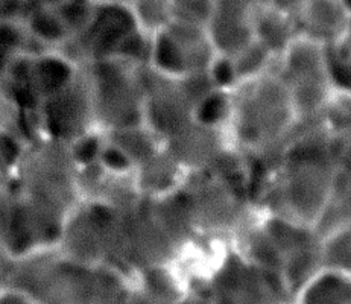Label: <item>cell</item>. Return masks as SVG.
<instances>
[{"instance_id":"obj_1","label":"cell","mask_w":351,"mask_h":304,"mask_svg":"<svg viewBox=\"0 0 351 304\" xmlns=\"http://www.w3.org/2000/svg\"><path fill=\"white\" fill-rule=\"evenodd\" d=\"M338 165L322 120L297 125L282 163L254 204L262 215L315 229L332 195Z\"/></svg>"},{"instance_id":"obj_2","label":"cell","mask_w":351,"mask_h":304,"mask_svg":"<svg viewBox=\"0 0 351 304\" xmlns=\"http://www.w3.org/2000/svg\"><path fill=\"white\" fill-rule=\"evenodd\" d=\"M80 167L64 141L41 136L26 148L10 181L32 210L46 248H57L69 215L82 202Z\"/></svg>"},{"instance_id":"obj_3","label":"cell","mask_w":351,"mask_h":304,"mask_svg":"<svg viewBox=\"0 0 351 304\" xmlns=\"http://www.w3.org/2000/svg\"><path fill=\"white\" fill-rule=\"evenodd\" d=\"M297 125L289 90L276 69L233 90L228 131L242 152L282 161Z\"/></svg>"},{"instance_id":"obj_4","label":"cell","mask_w":351,"mask_h":304,"mask_svg":"<svg viewBox=\"0 0 351 304\" xmlns=\"http://www.w3.org/2000/svg\"><path fill=\"white\" fill-rule=\"evenodd\" d=\"M181 192L199 237L233 244L257 216L247 190L210 174L189 176Z\"/></svg>"},{"instance_id":"obj_5","label":"cell","mask_w":351,"mask_h":304,"mask_svg":"<svg viewBox=\"0 0 351 304\" xmlns=\"http://www.w3.org/2000/svg\"><path fill=\"white\" fill-rule=\"evenodd\" d=\"M289 90L300 124L318 122L335 95L327 65V46L297 35L276 66Z\"/></svg>"},{"instance_id":"obj_6","label":"cell","mask_w":351,"mask_h":304,"mask_svg":"<svg viewBox=\"0 0 351 304\" xmlns=\"http://www.w3.org/2000/svg\"><path fill=\"white\" fill-rule=\"evenodd\" d=\"M97 130L111 132L145 125L143 89L138 67L119 58L87 66Z\"/></svg>"},{"instance_id":"obj_7","label":"cell","mask_w":351,"mask_h":304,"mask_svg":"<svg viewBox=\"0 0 351 304\" xmlns=\"http://www.w3.org/2000/svg\"><path fill=\"white\" fill-rule=\"evenodd\" d=\"M119 215L101 201H82L66 219L58 251L81 266L108 264L113 256Z\"/></svg>"},{"instance_id":"obj_8","label":"cell","mask_w":351,"mask_h":304,"mask_svg":"<svg viewBox=\"0 0 351 304\" xmlns=\"http://www.w3.org/2000/svg\"><path fill=\"white\" fill-rule=\"evenodd\" d=\"M40 120L43 136L67 145L97 130L87 67H81L67 87L45 99Z\"/></svg>"},{"instance_id":"obj_9","label":"cell","mask_w":351,"mask_h":304,"mask_svg":"<svg viewBox=\"0 0 351 304\" xmlns=\"http://www.w3.org/2000/svg\"><path fill=\"white\" fill-rule=\"evenodd\" d=\"M143 89L145 125L165 140L181 126L193 120L196 102L182 78L157 72L152 67H138Z\"/></svg>"},{"instance_id":"obj_10","label":"cell","mask_w":351,"mask_h":304,"mask_svg":"<svg viewBox=\"0 0 351 304\" xmlns=\"http://www.w3.org/2000/svg\"><path fill=\"white\" fill-rule=\"evenodd\" d=\"M231 145L234 143L228 130L202 125L195 119L163 140L165 150L189 176L207 174Z\"/></svg>"},{"instance_id":"obj_11","label":"cell","mask_w":351,"mask_h":304,"mask_svg":"<svg viewBox=\"0 0 351 304\" xmlns=\"http://www.w3.org/2000/svg\"><path fill=\"white\" fill-rule=\"evenodd\" d=\"M268 3L271 0H213L207 31L217 55L234 56L256 40V16Z\"/></svg>"},{"instance_id":"obj_12","label":"cell","mask_w":351,"mask_h":304,"mask_svg":"<svg viewBox=\"0 0 351 304\" xmlns=\"http://www.w3.org/2000/svg\"><path fill=\"white\" fill-rule=\"evenodd\" d=\"M292 19L301 37L332 46L346 35L350 12L341 0H301Z\"/></svg>"},{"instance_id":"obj_13","label":"cell","mask_w":351,"mask_h":304,"mask_svg":"<svg viewBox=\"0 0 351 304\" xmlns=\"http://www.w3.org/2000/svg\"><path fill=\"white\" fill-rule=\"evenodd\" d=\"M132 176L140 195L145 200H158L175 194L184 186L189 178V175L163 146L143 163H140Z\"/></svg>"},{"instance_id":"obj_14","label":"cell","mask_w":351,"mask_h":304,"mask_svg":"<svg viewBox=\"0 0 351 304\" xmlns=\"http://www.w3.org/2000/svg\"><path fill=\"white\" fill-rule=\"evenodd\" d=\"M80 69L58 51L34 54L31 56V84L45 101L67 87Z\"/></svg>"},{"instance_id":"obj_15","label":"cell","mask_w":351,"mask_h":304,"mask_svg":"<svg viewBox=\"0 0 351 304\" xmlns=\"http://www.w3.org/2000/svg\"><path fill=\"white\" fill-rule=\"evenodd\" d=\"M23 26L34 43L46 51H57L72 37L57 6L49 0H38L31 5Z\"/></svg>"},{"instance_id":"obj_16","label":"cell","mask_w":351,"mask_h":304,"mask_svg":"<svg viewBox=\"0 0 351 304\" xmlns=\"http://www.w3.org/2000/svg\"><path fill=\"white\" fill-rule=\"evenodd\" d=\"M136 280L110 264L91 266L86 304H130Z\"/></svg>"},{"instance_id":"obj_17","label":"cell","mask_w":351,"mask_h":304,"mask_svg":"<svg viewBox=\"0 0 351 304\" xmlns=\"http://www.w3.org/2000/svg\"><path fill=\"white\" fill-rule=\"evenodd\" d=\"M291 14L272 3L265 5L254 20V37L278 60L297 37Z\"/></svg>"},{"instance_id":"obj_18","label":"cell","mask_w":351,"mask_h":304,"mask_svg":"<svg viewBox=\"0 0 351 304\" xmlns=\"http://www.w3.org/2000/svg\"><path fill=\"white\" fill-rule=\"evenodd\" d=\"M291 304H351V274L322 270Z\"/></svg>"},{"instance_id":"obj_19","label":"cell","mask_w":351,"mask_h":304,"mask_svg":"<svg viewBox=\"0 0 351 304\" xmlns=\"http://www.w3.org/2000/svg\"><path fill=\"white\" fill-rule=\"evenodd\" d=\"M346 227H351V178L338 167L332 195L315 230L319 237H324Z\"/></svg>"},{"instance_id":"obj_20","label":"cell","mask_w":351,"mask_h":304,"mask_svg":"<svg viewBox=\"0 0 351 304\" xmlns=\"http://www.w3.org/2000/svg\"><path fill=\"white\" fill-rule=\"evenodd\" d=\"M105 137L122 150L136 167L163 146V140L146 125L105 132Z\"/></svg>"},{"instance_id":"obj_21","label":"cell","mask_w":351,"mask_h":304,"mask_svg":"<svg viewBox=\"0 0 351 304\" xmlns=\"http://www.w3.org/2000/svg\"><path fill=\"white\" fill-rule=\"evenodd\" d=\"M231 58H233L239 86L271 72L277 66L276 56L263 45L258 43L257 40L252 41L247 47H243L242 51H239Z\"/></svg>"},{"instance_id":"obj_22","label":"cell","mask_w":351,"mask_h":304,"mask_svg":"<svg viewBox=\"0 0 351 304\" xmlns=\"http://www.w3.org/2000/svg\"><path fill=\"white\" fill-rule=\"evenodd\" d=\"M128 6L138 30L151 35L165 31L173 19L171 0H130Z\"/></svg>"},{"instance_id":"obj_23","label":"cell","mask_w":351,"mask_h":304,"mask_svg":"<svg viewBox=\"0 0 351 304\" xmlns=\"http://www.w3.org/2000/svg\"><path fill=\"white\" fill-rule=\"evenodd\" d=\"M231 116H233V91L216 89L196 105L193 119L202 125L228 130Z\"/></svg>"},{"instance_id":"obj_24","label":"cell","mask_w":351,"mask_h":304,"mask_svg":"<svg viewBox=\"0 0 351 304\" xmlns=\"http://www.w3.org/2000/svg\"><path fill=\"white\" fill-rule=\"evenodd\" d=\"M321 250L326 270L351 274V227L321 237Z\"/></svg>"},{"instance_id":"obj_25","label":"cell","mask_w":351,"mask_h":304,"mask_svg":"<svg viewBox=\"0 0 351 304\" xmlns=\"http://www.w3.org/2000/svg\"><path fill=\"white\" fill-rule=\"evenodd\" d=\"M27 141L11 125L0 130V174L10 181L23 160Z\"/></svg>"},{"instance_id":"obj_26","label":"cell","mask_w":351,"mask_h":304,"mask_svg":"<svg viewBox=\"0 0 351 304\" xmlns=\"http://www.w3.org/2000/svg\"><path fill=\"white\" fill-rule=\"evenodd\" d=\"M154 35L136 27L119 46L114 58L122 60L134 67H147L151 65Z\"/></svg>"},{"instance_id":"obj_27","label":"cell","mask_w":351,"mask_h":304,"mask_svg":"<svg viewBox=\"0 0 351 304\" xmlns=\"http://www.w3.org/2000/svg\"><path fill=\"white\" fill-rule=\"evenodd\" d=\"M53 3L72 37L87 30L97 10V5L91 0H57Z\"/></svg>"},{"instance_id":"obj_28","label":"cell","mask_w":351,"mask_h":304,"mask_svg":"<svg viewBox=\"0 0 351 304\" xmlns=\"http://www.w3.org/2000/svg\"><path fill=\"white\" fill-rule=\"evenodd\" d=\"M327 65L335 89L351 93V43L327 46Z\"/></svg>"},{"instance_id":"obj_29","label":"cell","mask_w":351,"mask_h":304,"mask_svg":"<svg viewBox=\"0 0 351 304\" xmlns=\"http://www.w3.org/2000/svg\"><path fill=\"white\" fill-rule=\"evenodd\" d=\"M321 120L333 136L351 131V93L336 90Z\"/></svg>"},{"instance_id":"obj_30","label":"cell","mask_w":351,"mask_h":304,"mask_svg":"<svg viewBox=\"0 0 351 304\" xmlns=\"http://www.w3.org/2000/svg\"><path fill=\"white\" fill-rule=\"evenodd\" d=\"M105 141H107L105 132L101 130H95L80 137L78 140H75L73 143H70V154H72L76 166L81 169L99 163Z\"/></svg>"},{"instance_id":"obj_31","label":"cell","mask_w":351,"mask_h":304,"mask_svg":"<svg viewBox=\"0 0 351 304\" xmlns=\"http://www.w3.org/2000/svg\"><path fill=\"white\" fill-rule=\"evenodd\" d=\"M99 165L102 166L105 172L116 176L132 175L136 171L134 163L126 157V154L108 140L105 141V146L99 159Z\"/></svg>"},{"instance_id":"obj_32","label":"cell","mask_w":351,"mask_h":304,"mask_svg":"<svg viewBox=\"0 0 351 304\" xmlns=\"http://www.w3.org/2000/svg\"><path fill=\"white\" fill-rule=\"evenodd\" d=\"M208 75L212 78L215 89L217 90L233 91L239 86L233 58L231 56L216 55L212 66L208 69Z\"/></svg>"},{"instance_id":"obj_33","label":"cell","mask_w":351,"mask_h":304,"mask_svg":"<svg viewBox=\"0 0 351 304\" xmlns=\"http://www.w3.org/2000/svg\"><path fill=\"white\" fill-rule=\"evenodd\" d=\"M332 151L339 171L351 178V131L332 134Z\"/></svg>"},{"instance_id":"obj_34","label":"cell","mask_w":351,"mask_h":304,"mask_svg":"<svg viewBox=\"0 0 351 304\" xmlns=\"http://www.w3.org/2000/svg\"><path fill=\"white\" fill-rule=\"evenodd\" d=\"M32 3V0H0V22L23 25Z\"/></svg>"},{"instance_id":"obj_35","label":"cell","mask_w":351,"mask_h":304,"mask_svg":"<svg viewBox=\"0 0 351 304\" xmlns=\"http://www.w3.org/2000/svg\"><path fill=\"white\" fill-rule=\"evenodd\" d=\"M0 304H37L29 295L11 286H0Z\"/></svg>"},{"instance_id":"obj_36","label":"cell","mask_w":351,"mask_h":304,"mask_svg":"<svg viewBox=\"0 0 351 304\" xmlns=\"http://www.w3.org/2000/svg\"><path fill=\"white\" fill-rule=\"evenodd\" d=\"M177 304H213L207 292L204 291H189Z\"/></svg>"},{"instance_id":"obj_37","label":"cell","mask_w":351,"mask_h":304,"mask_svg":"<svg viewBox=\"0 0 351 304\" xmlns=\"http://www.w3.org/2000/svg\"><path fill=\"white\" fill-rule=\"evenodd\" d=\"M14 116V108L6 102L3 95L0 93V130L5 128V126L11 125V120Z\"/></svg>"},{"instance_id":"obj_38","label":"cell","mask_w":351,"mask_h":304,"mask_svg":"<svg viewBox=\"0 0 351 304\" xmlns=\"http://www.w3.org/2000/svg\"><path fill=\"white\" fill-rule=\"evenodd\" d=\"M8 253H6V248H5V242H3V237H2V231H0V274H2V271L5 270L6 264H8Z\"/></svg>"},{"instance_id":"obj_39","label":"cell","mask_w":351,"mask_h":304,"mask_svg":"<svg viewBox=\"0 0 351 304\" xmlns=\"http://www.w3.org/2000/svg\"><path fill=\"white\" fill-rule=\"evenodd\" d=\"M97 6H114V5H128L130 0H91Z\"/></svg>"},{"instance_id":"obj_40","label":"cell","mask_w":351,"mask_h":304,"mask_svg":"<svg viewBox=\"0 0 351 304\" xmlns=\"http://www.w3.org/2000/svg\"><path fill=\"white\" fill-rule=\"evenodd\" d=\"M341 41H347V43H351V16H350V20H348L346 35H343V38Z\"/></svg>"},{"instance_id":"obj_41","label":"cell","mask_w":351,"mask_h":304,"mask_svg":"<svg viewBox=\"0 0 351 304\" xmlns=\"http://www.w3.org/2000/svg\"><path fill=\"white\" fill-rule=\"evenodd\" d=\"M341 2L343 3V6H346L347 11L350 12V16H351V0H341Z\"/></svg>"},{"instance_id":"obj_42","label":"cell","mask_w":351,"mask_h":304,"mask_svg":"<svg viewBox=\"0 0 351 304\" xmlns=\"http://www.w3.org/2000/svg\"><path fill=\"white\" fill-rule=\"evenodd\" d=\"M5 185V180H3V176H2V174H0V187H2Z\"/></svg>"},{"instance_id":"obj_43","label":"cell","mask_w":351,"mask_h":304,"mask_svg":"<svg viewBox=\"0 0 351 304\" xmlns=\"http://www.w3.org/2000/svg\"><path fill=\"white\" fill-rule=\"evenodd\" d=\"M171 2L175 5V3H180V2H182V0H171Z\"/></svg>"},{"instance_id":"obj_44","label":"cell","mask_w":351,"mask_h":304,"mask_svg":"<svg viewBox=\"0 0 351 304\" xmlns=\"http://www.w3.org/2000/svg\"><path fill=\"white\" fill-rule=\"evenodd\" d=\"M32 2H38V0H32ZM49 2H57V0H49Z\"/></svg>"},{"instance_id":"obj_45","label":"cell","mask_w":351,"mask_h":304,"mask_svg":"<svg viewBox=\"0 0 351 304\" xmlns=\"http://www.w3.org/2000/svg\"><path fill=\"white\" fill-rule=\"evenodd\" d=\"M0 93H2V91H0Z\"/></svg>"}]
</instances>
